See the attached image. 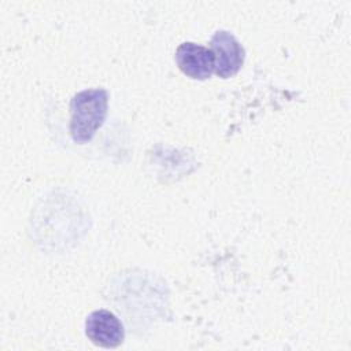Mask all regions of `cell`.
I'll use <instances>...</instances> for the list:
<instances>
[{"instance_id": "6da1fadb", "label": "cell", "mask_w": 351, "mask_h": 351, "mask_svg": "<svg viewBox=\"0 0 351 351\" xmlns=\"http://www.w3.org/2000/svg\"><path fill=\"white\" fill-rule=\"evenodd\" d=\"M108 107V92L92 88L75 93L70 101V134L74 143L85 144L93 138L104 123Z\"/></svg>"}, {"instance_id": "7a4b0ae2", "label": "cell", "mask_w": 351, "mask_h": 351, "mask_svg": "<svg viewBox=\"0 0 351 351\" xmlns=\"http://www.w3.org/2000/svg\"><path fill=\"white\" fill-rule=\"evenodd\" d=\"M211 52L215 60L214 73L221 78H230L239 73L244 63V48L240 41L226 30H218L211 37Z\"/></svg>"}, {"instance_id": "3957f363", "label": "cell", "mask_w": 351, "mask_h": 351, "mask_svg": "<svg viewBox=\"0 0 351 351\" xmlns=\"http://www.w3.org/2000/svg\"><path fill=\"white\" fill-rule=\"evenodd\" d=\"M85 335L99 347L115 348L125 339V329L119 318L110 310L92 311L85 321Z\"/></svg>"}, {"instance_id": "277c9868", "label": "cell", "mask_w": 351, "mask_h": 351, "mask_svg": "<svg viewBox=\"0 0 351 351\" xmlns=\"http://www.w3.org/2000/svg\"><path fill=\"white\" fill-rule=\"evenodd\" d=\"M174 59L178 69L192 80H207L215 69L211 49L191 41L178 45Z\"/></svg>"}]
</instances>
